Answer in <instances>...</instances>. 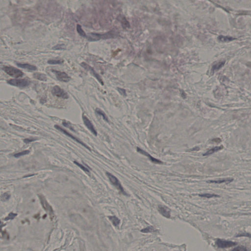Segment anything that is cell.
Returning <instances> with one entry per match:
<instances>
[{"label":"cell","mask_w":251,"mask_h":251,"mask_svg":"<svg viewBox=\"0 0 251 251\" xmlns=\"http://www.w3.org/2000/svg\"><path fill=\"white\" fill-rule=\"evenodd\" d=\"M225 61H222L220 63H217L215 64L212 67V70L213 71H217L219 70L225 64Z\"/></svg>","instance_id":"obj_18"},{"label":"cell","mask_w":251,"mask_h":251,"mask_svg":"<svg viewBox=\"0 0 251 251\" xmlns=\"http://www.w3.org/2000/svg\"><path fill=\"white\" fill-rule=\"evenodd\" d=\"M7 83L12 86L24 88L28 87L30 82L27 79H12L7 81Z\"/></svg>","instance_id":"obj_4"},{"label":"cell","mask_w":251,"mask_h":251,"mask_svg":"<svg viewBox=\"0 0 251 251\" xmlns=\"http://www.w3.org/2000/svg\"><path fill=\"white\" fill-rule=\"evenodd\" d=\"M114 34L112 33V31H109L107 34H96V33H89L87 34V38L88 40L90 42H95L99 41L100 39H103L111 38L114 36Z\"/></svg>","instance_id":"obj_1"},{"label":"cell","mask_w":251,"mask_h":251,"mask_svg":"<svg viewBox=\"0 0 251 251\" xmlns=\"http://www.w3.org/2000/svg\"><path fill=\"white\" fill-rule=\"evenodd\" d=\"M81 65L84 68L85 70H88V71L91 72L92 74L95 77V78L97 79L98 82H99L102 85H103V81L102 79L101 78V77H100V75H99L98 74L96 73V71L94 70V69L91 66H89V65H88L87 64L85 63H82L81 64Z\"/></svg>","instance_id":"obj_9"},{"label":"cell","mask_w":251,"mask_h":251,"mask_svg":"<svg viewBox=\"0 0 251 251\" xmlns=\"http://www.w3.org/2000/svg\"><path fill=\"white\" fill-rule=\"evenodd\" d=\"M137 151L138 152V153H140V154H142V155H143L145 156H148L149 160H150L151 161L153 162V163H154V164H163V162H162V161H160V160H157V159L154 158V157H153V156H152L151 155H150L149 153H147V152H146L143 150L141 149V148H139V147H137Z\"/></svg>","instance_id":"obj_11"},{"label":"cell","mask_w":251,"mask_h":251,"mask_svg":"<svg viewBox=\"0 0 251 251\" xmlns=\"http://www.w3.org/2000/svg\"><path fill=\"white\" fill-rule=\"evenodd\" d=\"M52 93L53 95L57 96L58 97L64 99H66L69 98L67 93L63 89H61V88L58 85H55L53 87L52 89Z\"/></svg>","instance_id":"obj_6"},{"label":"cell","mask_w":251,"mask_h":251,"mask_svg":"<svg viewBox=\"0 0 251 251\" xmlns=\"http://www.w3.org/2000/svg\"><path fill=\"white\" fill-rule=\"evenodd\" d=\"M95 112H96V113H97L98 114H99V115L102 116L103 120H105L106 121L108 122V118H107V116L106 115V114H105L104 112L102 110L99 109V108H97V109H96V110H95Z\"/></svg>","instance_id":"obj_20"},{"label":"cell","mask_w":251,"mask_h":251,"mask_svg":"<svg viewBox=\"0 0 251 251\" xmlns=\"http://www.w3.org/2000/svg\"><path fill=\"white\" fill-rule=\"evenodd\" d=\"M52 72L55 74L57 79L60 82L68 83L71 79V78L65 72H60L57 70H52Z\"/></svg>","instance_id":"obj_7"},{"label":"cell","mask_w":251,"mask_h":251,"mask_svg":"<svg viewBox=\"0 0 251 251\" xmlns=\"http://www.w3.org/2000/svg\"><path fill=\"white\" fill-rule=\"evenodd\" d=\"M223 148L224 147L223 146L214 147L212 148V149H210L206 153L204 154L203 156H208L210 155H212V154H213V153H215V152H217L221 150L222 149H223Z\"/></svg>","instance_id":"obj_15"},{"label":"cell","mask_w":251,"mask_h":251,"mask_svg":"<svg viewBox=\"0 0 251 251\" xmlns=\"http://www.w3.org/2000/svg\"><path fill=\"white\" fill-rule=\"evenodd\" d=\"M63 63V59H59V60H55V59H50L48 60V63L52 65L55 64H60Z\"/></svg>","instance_id":"obj_22"},{"label":"cell","mask_w":251,"mask_h":251,"mask_svg":"<svg viewBox=\"0 0 251 251\" xmlns=\"http://www.w3.org/2000/svg\"><path fill=\"white\" fill-rule=\"evenodd\" d=\"M155 231V229L152 226H149L148 227L144 229H142L141 232L144 233H151V232H154Z\"/></svg>","instance_id":"obj_25"},{"label":"cell","mask_w":251,"mask_h":251,"mask_svg":"<svg viewBox=\"0 0 251 251\" xmlns=\"http://www.w3.org/2000/svg\"><path fill=\"white\" fill-rule=\"evenodd\" d=\"M158 210L160 213L165 217L169 218L171 216L170 209L164 205H159Z\"/></svg>","instance_id":"obj_12"},{"label":"cell","mask_w":251,"mask_h":251,"mask_svg":"<svg viewBox=\"0 0 251 251\" xmlns=\"http://www.w3.org/2000/svg\"><path fill=\"white\" fill-rule=\"evenodd\" d=\"M216 244L219 248H227L234 246L235 245H237V243L232 241L218 239L216 241Z\"/></svg>","instance_id":"obj_8"},{"label":"cell","mask_w":251,"mask_h":251,"mask_svg":"<svg viewBox=\"0 0 251 251\" xmlns=\"http://www.w3.org/2000/svg\"><path fill=\"white\" fill-rule=\"evenodd\" d=\"M218 39L219 40V41H221V42H226L232 41V40L235 39V38L230 37V36L220 35V36L218 37Z\"/></svg>","instance_id":"obj_17"},{"label":"cell","mask_w":251,"mask_h":251,"mask_svg":"<svg viewBox=\"0 0 251 251\" xmlns=\"http://www.w3.org/2000/svg\"><path fill=\"white\" fill-rule=\"evenodd\" d=\"M232 251H248L247 249L245 247L242 246H240L237 247L235 248Z\"/></svg>","instance_id":"obj_29"},{"label":"cell","mask_w":251,"mask_h":251,"mask_svg":"<svg viewBox=\"0 0 251 251\" xmlns=\"http://www.w3.org/2000/svg\"><path fill=\"white\" fill-rule=\"evenodd\" d=\"M36 139L35 138H26L24 140V142L26 144L28 143H30V142H33L34 141L36 140Z\"/></svg>","instance_id":"obj_31"},{"label":"cell","mask_w":251,"mask_h":251,"mask_svg":"<svg viewBox=\"0 0 251 251\" xmlns=\"http://www.w3.org/2000/svg\"><path fill=\"white\" fill-rule=\"evenodd\" d=\"M17 216V214L14 213H10L7 216L6 218L5 219V221H7V220H12L16 216Z\"/></svg>","instance_id":"obj_28"},{"label":"cell","mask_w":251,"mask_h":251,"mask_svg":"<svg viewBox=\"0 0 251 251\" xmlns=\"http://www.w3.org/2000/svg\"><path fill=\"white\" fill-rule=\"evenodd\" d=\"M17 65L21 68L26 69L30 71H35L37 70L36 66L29 64L17 63Z\"/></svg>","instance_id":"obj_14"},{"label":"cell","mask_w":251,"mask_h":251,"mask_svg":"<svg viewBox=\"0 0 251 251\" xmlns=\"http://www.w3.org/2000/svg\"><path fill=\"white\" fill-rule=\"evenodd\" d=\"M106 175L109 179L111 183L120 191V193L127 196V193L125 192L124 188H123L122 185H121V184L120 183V181L118 180V179L115 176H114L113 175L109 173V172H107Z\"/></svg>","instance_id":"obj_2"},{"label":"cell","mask_w":251,"mask_h":251,"mask_svg":"<svg viewBox=\"0 0 251 251\" xmlns=\"http://www.w3.org/2000/svg\"><path fill=\"white\" fill-rule=\"evenodd\" d=\"M77 32L78 33V34H79V35H81V36L87 38V35L86 34H85L84 30L82 29V26H81V25H77Z\"/></svg>","instance_id":"obj_21"},{"label":"cell","mask_w":251,"mask_h":251,"mask_svg":"<svg viewBox=\"0 0 251 251\" xmlns=\"http://www.w3.org/2000/svg\"><path fill=\"white\" fill-rule=\"evenodd\" d=\"M30 151L29 150H25L23 151L20 152V153H16L14 154L13 156H14L16 158H18V157H20V156H25L26 155H28L30 153Z\"/></svg>","instance_id":"obj_23"},{"label":"cell","mask_w":251,"mask_h":251,"mask_svg":"<svg viewBox=\"0 0 251 251\" xmlns=\"http://www.w3.org/2000/svg\"><path fill=\"white\" fill-rule=\"evenodd\" d=\"M199 196L200 197H205V198H213V197H220L218 195L209 193L202 194H200Z\"/></svg>","instance_id":"obj_24"},{"label":"cell","mask_w":251,"mask_h":251,"mask_svg":"<svg viewBox=\"0 0 251 251\" xmlns=\"http://www.w3.org/2000/svg\"><path fill=\"white\" fill-rule=\"evenodd\" d=\"M63 125L64 126L68 128L69 129H71V130L72 131H74V130L73 128H72V127L71 126V125L70 124H68L66 122H63Z\"/></svg>","instance_id":"obj_32"},{"label":"cell","mask_w":251,"mask_h":251,"mask_svg":"<svg viewBox=\"0 0 251 251\" xmlns=\"http://www.w3.org/2000/svg\"><path fill=\"white\" fill-rule=\"evenodd\" d=\"M10 195L8 192L5 193L3 194L2 195V202H6V201H8V200L10 199Z\"/></svg>","instance_id":"obj_26"},{"label":"cell","mask_w":251,"mask_h":251,"mask_svg":"<svg viewBox=\"0 0 251 251\" xmlns=\"http://www.w3.org/2000/svg\"><path fill=\"white\" fill-rule=\"evenodd\" d=\"M117 90H118V92L120 93V94H121L123 96H126V90L125 89L118 88Z\"/></svg>","instance_id":"obj_30"},{"label":"cell","mask_w":251,"mask_h":251,"mask_svg":"<svg viewBox=\"0 0 251 251\" xmlns=\"http://www.w3.org/2000/svg\"><path fill=\"white\" fill-rule=\"evenodd\" d=\"M54 127L55 129H57L58 131H59L61 132H63V133L64 135H65L66 136H68V137L72 138V140H74L75 141H76V142H78V143H79V144H81L82 146H83L85 148L87 149L88 150L90 151H91V149H90L89 147L87 145H86L85 143H83V141L80 140L79 139L77 138V137H75L74 136L71 135V133H69L67 131H66V130L63 129V128H61V127L59 126H58V125H55Z\"/></svg>","instance_id":"obj_5"},{"label":"cell","mask_w":251,"mask_h":251,"mask_svg":"<svg viewBox=\"0 0 251 251\" xmlns=\"http://www.w3.org/2000/svg\"><path fill=\"white\" fill-rule=\"evenodd\" d=\"M108 218L109 220L111 221V222L113 224V225L115 227L118 226L119 225L120 223V220H119L118 218L115 216H109Z\"/></svg>","instance_id":"obj_19"},{"label":"cell","mask_w":251,"mask_h":251,"mask_svg":"<svg viewBox=\"0 0 251 251\" xmlns=\"http://www.w3.org/2000/svg\"><path fill=\"white\" fill-rule=\"evenodd\" d=\"M34 78L39 80V81L45 82L47 81V77L46 75L44 74L40 73H35L33 75Z\"/></svg>","instance_id":"obj_16"},{"label":"cell","mask_w":251,"mask_h":251,"mask_svg":"<svg viewBox=\"0 0 251 251\" xmlns=\"http://www.w3.org/2000/svg\"><path fill=\"white\" fill-rule=\"evenodd\" d=\"M74 163L76 165H77V166L81 168V169L83 170L84 172H87V173H89V169H88V168H87V167L81 164H79V162H77V161H74Z\"/></svg>","instance_id":"obj_27"},{"label":"cell","mask_w":251,"mask_h":251,"mask_svg":"<svg viewBox=\"0 0 251 251\" xmlns=\"http://www.w3.org/2000/svg\"><path fill=\"white\" fill-rule=\"evenodd\" d=\"M233 179L232 178H226L224 179L218 180H210L207 181L208 183H212V184H229L233 181Z\"/></svg>","instance_id":"obj_13"},{"label":"cell","mask_w":251,"mask_h":251,"mask_svg":"<svg viewBox=\"0 0 251 251\" xmlns=\"http://www.w3.org/2000/svg\"><path fill=\"white\" fill-rule=\"evenodd\" d=\"M82 118H83V120L84 125H85V126L87 127V128L94 136H97V131H96V129H95L94 126L93 125L92 123L90 121V120H89L86 116L83 115V116H82Z\"/></svg>","instance_id":"obj_10"},{"label":"cell","mask_w":251,"mask_h":251,"mask_svg":"<svg viewBox=\"0 0 251 251\" xmlns=\"http://www.w3.org/2000/svg\"><path fill=\"white\" fill-rule=\"evenodd\" d=\"M7 74L12 77L18 78L24 76V73L19 69L11 66H4L2 68Z\"/></svg>","instance_id":"obj_3"},{"label":"cell","mask_w":251,"mask_h":251,"mask_svg":"<svg viewBox=\"0 0 251 251\" xmlns=\"http://www.w3.org/2000/svg\"><path fill=\"white\" fill-rule=\"evenodd\" d=\"M212 142H215V143L216 142V143H218L221 142V140L220 138H214V139L212 140Z\"/></svg>","instance_id":"obj_33"}]
</instances>
